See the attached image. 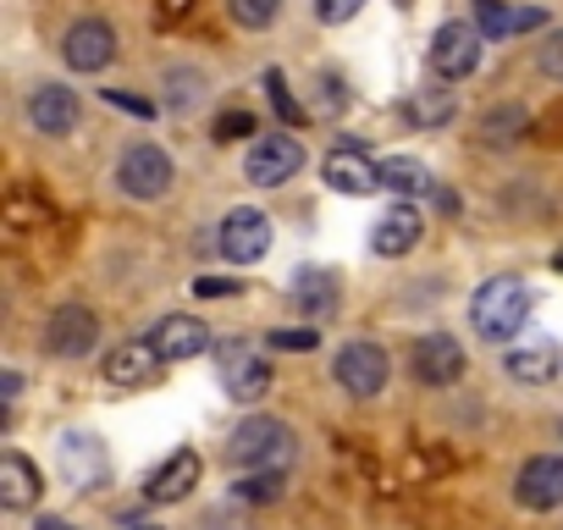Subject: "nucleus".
Masks as SVG:
<instances>
[{
	"label": "nucleus",
	"mask_w": 563,
	"mask_h": 530,
	"mask_svg": "<svg viewBox=\"0 0 563 530\" xmlns=\"http://www.w3.org/2000/svg\"><path fill=\"white\" fill-rule=\"evenodd\" d=\"M299 166H305V150H299L294 139H282V133H265V139H260V144H249V155H243V177H249L254 188H276V183H288Z\"/></svg>",
	"instance_id": "8"
},
{
	"label": "nucleus",
	"mask_w": 563,
	"mask_h": 530,
	"mask_svg": "<svg viewBox=\"0 0 563 530\" xmlns=\"http://www.w3.org/2000/svg\"><path fill=\"white\" fill-rule=\"evenodd\" d=\"M294 305L305 316H332L338 310V277L327 272V265H305V272L294 277Z\"/></svg>",
	"instance_id": "21"
},
{
	"label": "nucleus",
	"mask_w": 563,
	"mask_h": 530,
	"mask_svg": "<svg viewBox=\"0 0 563 530\" xmlns=\"http://www.w3.org/2000/svg\"><path fill=\"white\" fill-rule=\"evenodd\" d=\"M409 371H415V382H426V387H453V382L464 376V349H459V338H448V332L420 338L415 354H409Z\"/></svg>",
	"instance_id": "13"
},
{
	"label": "nucleus",
	"mask_w": 563,
	"mask_h": 530,
	"mask_svg": "<svg viewBox=\"0 0 563 530\" xmlns=\"http://www.w3.org/2000/svg\"><path fill=\"white\" fill-rule=\"evenodd\" d=\"M552 265H558V272H563V249H558V254H552Z\"/></svg>",
	"instance_id": "42"
},
{
	"label": "nucleus",
	"mask_w": 563,
	"mask_h": 530,
	"mask_svg": "<svg viewBox=\"0 0 563 530\" xmlns=\"http://www.w3.org/2000/svg\"><path fill=\"white\" fill-rule=\"evenodd\" d=\"M238 497L243 503H276L282 497V470H260V475L238 481Z\"/></svg>",
	"instance_id": "30"
},
{
	"label": "nucleus",
	"mask_w": 563,
	"mask_h": 530,
	"mask_svg": "<svg viewBox=\"0 0 563 530\" xmlns=\"http://www.w3.org/2000/svg\"><path fill=\"white\" fill-rule=\"evenodd\" d=\"M216 365H221V387H227V398H238V404L265 398V387H271V365H265V354H254V343H243V338L221 343Z\"/></svg>",
	"instance_id": "4"
},
{
	"label": "nucleus",
	"mask_w": 563,
	"mask_h": 530,
	"mask_svg": "<svg viewBox=\"0 0 563 530\" xmlns=\"http://www.w3.org/2000/svg\"><path fill=\"white\" fill-rule=\"evenodd\" d=\"M95 343H100V321L89 305H62L45 321V349L56 360H84V354H95Z\"/></svg>",
	"instance_id": "7"
},
{
	"label": "nucleus",
	"mask_w": 563,
	"mask_h": 530,
	"mask_svg": "<svg viewBox=\"0 0 563 530\" xmlns=\"http://www.w3.org/2000/svg\"><path fill=\"white\" fill-rule=\"evenodd\" d=\"M18 387H23V376H18V371H7V376H0V393H7V404L18 398Z\"/></svg>",
	"instance_id": "40"
},
{
	"label": "nucleus",
	"mask_w": 563,
	"mask_h": 530,
	"mask_svg": "<svg viewBox=\"0 0 563 530\" xmlns=\"http://www.w3.org/2000/svg\"><path fill=\"white\" fill-rule=\"evenodd\" d=\"M519 133H530L525 106H497V111H486V117H481V139H486V144H514Z\"/></svg>",
	"instance_id": "24"
},
{
	"label": "nucleus",
	"mask_w": 563,
	"mask_h": 530,
	"mask_svg": "<svg viewBox=\"0 0 563 530\" xmlns=\"http://www.w3.org/2000/svg\"><path fill=\"white\" fill-rule=\"evenodd\" d=\"M404 117H409L415 128H442V122L453 117V95H448V89H431V95H415V100L404 106Z\"/></svg>",
	"instance_id": "25"
},
{
	"label": "nucleus",
	"mask_w": 563,
	"mask_h": 530,
	"mask_svg": "<svg viewBox=\"0 0 563 530\" xmlns=\"http://www.w3.org/2000/svg\"><path fill=\"white\" fill-rule=\"evenodd\" d=\"M227 12L238 29H271L282 18V0H227Z\"/></svg>",
	"instance_id": "28"
},
{
	"label": "nucleus",
	"mask_w": 563,
	"mask_h": 530,
	"mask_svg": "<svg viewBox=\"0 0 563 530\" xmlns=\"http://www.w3.org/2000/svg\"><path fill=\"white\" fill-rule=\"evenodd\" d=\"M7 221H12L18 232H29V227L51 221V205H45V199H34L29 188H18V194H7Z\"/></svg>",
	"instance_id": "27"
},
{
	"label": "nucleus",
	"mask_w": 563,
	"mask_h": 530,
	"mask_svg": "<svg viewBox=\"0 0 563 530\" xmlns=\"http://www.w3.org/2000/svg\"><path fill=\"white\" fill-rule=\"evenodd\" d=\"M514 497H519V508H530V514L558 508V503H563V459H558V453L525 459L519 475H514Z\"/></svg>",
	"instance_id": "12"
},
{
	"label": "nucleus",
	"mask_w": 563,
	"mask_h": 530,
	"mask_svg": "<svg viewBox=\"0 0 563 530\" xmlns=\"http://www.w3.org/2000/svg\"><path fill=\"white\" fill-rule=\"evenodd\" d=\"M382 188H393V194H404V199H437V183H431V172L420 166V161H387L382 166Z\"/></svg>",
	"instance_id": "23"
},
{
	"label": "nucleus",
	"mask_w": 563,
	"mask_h": 530,
	"mask_svg": "<svg viewBox=\"0 0 563 530\" xmlns=\"http://www.w3.org/2000/svg\"><path fill=\"white\" fill-rule=\"evenodd\" d=\"M503 365H508V376H514V382H552V376H558V365H563V354H558V343H552V338H530V343H514Z\"/></svg>",
	"instance_id": "19"
},
{
	"label": "nucleus",
	"mask_w": 563,
	"mask_h": 530,
	"mask_svg": "<svg viewBox=\"0 0 563 530\" xmlns=\"http://www.w3.org/2000/svg\"><path fill=\"white\" fill-rule=\"evenodd\" d=\"M34 497H40V470L12 448L7 459H0V503L7 508H34Z\"/></svg>",
	"instance_id": "22"
},
{
	"label": "nucleus",
	"mask_w": 563,
	"mask_h": 530,
	"mask_svg": "<svg viewBox=\"0 0 563 530\" xmlns=\"http://www.w3.org/2000/svg\"><path fill=\"white\" fill-rule=\"evenodd\" d=\"M321 177H327V188H338L349 199H365L382 188V166H371V155H360V150H332Z\"/></svg>",
	"instance_id": "15"
},
{
	"label": "nucleus",
	"mask_w": 563,
	"mask_h": 530,
	"mask_svg": "<svg viewBox=\"0 0 563 530\" xmlns=\"http://www.w3.org/2000/svg\"><path fill=\"white\" fill-rule=\"evenodd\" d=\"M470 321H475V332H481L486 343L519 338V327L530 321V288H525L519 277H492V283H481L475 299H470Z\"/></svg>",
	"instance_id": "1"
},
{
	"label": "nucleus",
	"mask_w": 563,
	"mask_h": 530,
	"mask_svg": "<svg viewBox=\"0 0 563 530\" xmlns=\"http://www.w3.org/2000/svg\"><path fill=\"white\" fill-rule=\"evenodd\" d=\"M387 371H393V360L382 343H343L332 360V376L349 398H376L387 387Z\"/></svg>",
	"instance_id": "3"
},
{
	"label": "nucleus",
	"mask_w": 563,
	"mask_h": 530,
	"mask_svg": "<svg viewBox=\"0 0 563 530\" xmlns=\"http://www.w3.org/2000/svg\"><path fill=\"white\" fill-rule=\"evenodd\" d=\"M155 371H161L155 343H122L106 354V382H117V387H144V382H155Z\"/></svg>",
	"instance_id": "20"
},
{
	"label": "nucleus",
	"mask_w": 563,
	"mask_h": 530,
	"mask_svg": "<svg viewBox=\"0 0 563 530\" xmlns=\"http://www.w3.org/2000/svg\"><path fill=\"white\" fill-rule=\"evenodd\" d=\"M265 343H271V349H316V327H299V332H271Z\"/></svg>",
	"instance_id": "36"
},
{
	"label": "nucleus",
	"mask_w": 563,
	"mask_h": 530,
	"mask_svg": "<svg viewBox=\"0 0 563 530\" xmlns=\"http://www.w3.org/2000/svg\"><path fill=\"white\" fill-rule=\"evenodd\" d=\"M56 464H62L67 486H78V492H95V486H106V475H111L106 442L89 437V431H67V437L56 442Z\"/></svg>",
	"instance_id": "6"
},
{
	"label": "nucleus",
	"mask_w": 563,
	"mask_h": 530,
	"mask_svg": "<svg viewBox=\"0 0 563 530\" xmlns=\"http://www.w3.org/2000/svg\"><path fill=\"white\" fill-rule=\"evenodd\" d=\"M150 343H155L161 360H194V354H205L210 332H205L194 316H166V321L150 332Z\"/></svg>",
	"instance_id": "18"
},
{
	"label": "nucleus",
	"mask_w": 563,
	"mask_h": 530,
	"mask_svg": "<svg viewBox=\"0 0 563 530\" xmlns=\"http://www.w3.org/2000/svg\"><path fill=\"white\" fill-rule=\"evenodd\" d=\"M288 459H294V431L276 415H249L227 437V464H238V470H282Z\"/></svg>",
	"instance_id": "2"
},
{
	"label": "nucleus",
	"mask_w": 563,
	"mask_h": 530,
	"mask_svg": "<svg viewBox=\"0 0 563 530\" xmlns=\"http://www.w3.org/2000/svg\"><path fill=\"white\" fill-rule=\"evenodd\" d=\"M360 7H365V0H316V18L338 29V23H349V18H354Z\"/></svg>",
	"instance_id": "35"
},
{
	"label": "nucleus",
	"mask_w": 563,
	"mask_h": 530,
	"mask_svg": "<svg viewBox=\"0 0 563 530\" xmlns=\"http://www.w3.org/2000/svg\"><path fill=\"white\" fill-rule=\"evenodd\" d=\"M415 243H420V216H415L409 205H393V210L376 221V232H371V249H376L382 260H404Z\"/></svg>",
	"instance_id": "17"
},
{
	"label": "nucleus",
	"mask_w": 563,
	"mask_h": 530,
	"mask_svg": "<svg viewBox=\"0 0 563 530\" xmlns=\"http://www.w3.org/2000/svg\"><path fill=\"white\" fill-rule=\"evenodd\" d=\"M216 243H221V254H227L232 265H254V260H265V249H271V221H265L260 210L238 205V210L221 221Z\"/></svg>",
	"instance_id": "11"
},
{
	"label": "nucleus",
	"mask_w": 563,
	"mask_h": 530,
	"mask_svg": "<svg viewBox=\"0 0 563 530\" xmlns=\"http://www.w3.org/2000/svg\"><path fill=\"white\" fill-rule=\"evenodd\" d=\"M161 12H166V18H188L194 0H161Z\"/></svg>",
	"instance_id": "39"
},
{
	"label": "nucleus",
	"mask_w": 563,
	"mask_h": 530,
	"mask_svg": "<svg viewBox=\"0 0 563 530\" xmlns=\"http://www.w3.org/2000/svg\"><path fill=\"white\" fill-rule=\"evenodd\" d=\"M117 183H122V194H133V199H161V194L172 188V161H166V150L133 144V150L122 155V166H117Z\"/></svg>",
	"instance_id": "10"
},
{
	"label": "nucleus",
	"mask_w": 563,
	"mask_h": 530,
	"mask_svg": "<svg viewBox=\"0 0 563 530\" xmlns=\"http://www.w3.org/2000/svg\"><path fill=\"white\" fill-rule=\"evenodd\" d=\"M265 89H271V106H276V117H282V122H294V128H299V122L310 117V106H299V100L288 95V78H282L276 67L265 73Z\"/></svg>",
	"instance_id": "29"
},
{
	"label": "nucleus",
	"mask_w": 563,
	"mask_h": 530,
	"mask_svg": "<svg viewBox=\"0 0 563 530\" xmlns=\"http://www.w3.org/2000/svg\"><path fill=\"white\" fill-rule=\"evenodd\" d=\"M254 128H260V122H254L249 111H221L216 128H210V139H216V144H232V139H249Z\"/></svg>",
	"instance_id": "31"
},
{
	"label": "nucleus",
	"mask_w": 563,
	"mask_h": 530,
	"mask_svg": "<svg viewBox=\"0 0 563 530\" xmlns=\"http://www.w3.org/2000/svg\"><path fill=\"white\" fill-rule=\"evenodd\" d=\"M194 294H199V299H232V294H238V283H227V277H199V283H194Z\"/></svg>",
	"instance_id": "37"
},
{
	"label": "nucleus",
	"mask_w": 563,
	"mask_h": 530,
	"mask_svg": "<svg viewBox=\"0 0 563 530\" xmlns=\"http://www.w3.org/2000/svg\"><path fill=\"white\" fill-rule=\"evenodd\" d=\"M536 73L552 78V84H563V34H547V40L536 45Z\"/></svg>",
	"instance_id": "32"
},
{
	"label": "nucleus",
	"mask_w": 563,
	"mask_h": 530,
	"mask_svg": "<svg viewBox=\"0 0 563 530\" xmlns=\"http://www.w3.org/2000/svg\"><path fill=\"white\" fill-rule=\"evenodd\" d=\"M199 84H205L199 73H166V89H172V106H177V111H188V106L199 100Z\"/></svg>",
	"instance_id": "33"
},
{
	"label": "nucleus",
	"mask_w": 563,
	"mask_h": 530,
	"mask_svg": "<svg viewBox=\"0 0 563 530\" xmlns=\"http://www.w3.org/2000/svg\"><path fill=\"white\" fill-rule=\"evenodd\" d=\"M199 470H205V464H199V453H194V448H177V453L150 475L144 497H150V503H177V497H188V492L199 486Z\"/></svg>",
	"instance_id": "16"
},
{
	"label": "nucleus",
	"mask_w": 563,
	"mask_h": 530,
	"mask_svg": "<svg viewBox=\"0 0 563 530\" xmlns=\"http://www.w3.org/2000/svg\"><path fill=\"white\" fill-rule=\"evenodd\" d=\"M475 29L486 40H508V34H519V12H508L503 0H475Z\"/></svg>",
	"instance_id": "26"
},
{
	"label": "nucleus",
	"mask_w": 563,
	"mask_h": 530,
	"mask_svg": "<svg viewBox=\"0 0 563 530\" xmlns=\"http://www.w3.org/2000/svg\"><path fill=\"white\" fill-rule=\"evenodd\" d=\"M343 100H349V95H343V78H338V73H327V78L316 84V111L338 117V111H343Z\"/></svg>",
	"instance_id": "34"
},
{
	"label": "nucleus",
	"mask_w": 563,
	"mask_h": 530,
	"mask_svg": "<svg viewBox=\"0 0 563 530\" xmlns=\"http://www.w3.org/2000/svg\"><path fill=\"white\" fill-rule=\"evenodd\" d=\"M128 530H161V525H128Z\"/></svg>",
	"instance_id": "43"
},
{
	"label": "nucleus",
	"mask_w": 563,
	"mask_h": 530,
	"mask_svg": "<svg viewBox=\"0 0 563 530\" xmlns=\"http://www.w3.org/2000/svg\"><path fill=\"white\" fill-rule=\"evenodd\" d=\"M62 56H67L73 73H106V67L117 62V34H111V23H100V18L73 23L67 40H62Z\"/></svg>",
	"instance_id": "9"
},
{
	"label": "nucleus",
	"mask_w": 563,
	"mask_h": 530,
	"mask_svg": "<svg viewBox=\"0 0 563 530\" xmlns=\"http://www.w3.org/2000/svg\"><path fill=\"white\" fill-rule=\"evenodd\" d=\"M29 122L45 133V139H67L78 128V95L67 84H40L29 95Z\"/></svg>",
	"instance_id": "14"
},
{
	"label": "nucleus",
	"mask_w": 563,
	"mask_h": 530,
	"mask_svg": "<svg viewBox=\"0 0 563 530\" xmlns=\"http://www.w3.org/2000/svg\"><path fill=\"white\" fill-rule=\"evenodd\" d=\"M106 100H111V106H122V111H133V117H150V111H155L150 100H133V95H117V89H106Z\"/></svg>",
	"instance_id": "38"
},
{
	"label": "nucleus",
	"mask_w": 563,
	"mask_h": 530,
	"mask_svg": "<svg viewBox=\"0 0 563 530\" xmlns=\"http://www.w3.org/2000/svg\"><path fill=\"white\" fill-rule=\"evenodd\" d=\"M481 29L475 23H442L437 34H431V67L448 78V84H459V78H470L475 67H481Z\"/></svg>",
	"instance_id": "5"
},
{
	"label": "nucleus",
	"mask_w": 563,
	"mask_h": 530,
	"mask_svg": "<svg viewBox=\"0 0 563 530\" xmlns=\"http://www.w3.org/2000/svg\"><path fill=\"white\" fill-rule=\"evenodd\" d=\"M34 530H78V525H67V519H56V514H45V519H40Z\"/></svg>",
	"instance_id": "41"
},
{
	"label": "nucleus",
	"mask_w": 563,
	"mask_h": 530,
	"mask_svg": "<svg viewBox=\"0 0 563 530\" xmlns=\"http://www.w3.org/2000/svg\"><path fill=\"white\" fill-rule=\"evenodd\" d=\"M398 7H409V0H398Z\"/></svg>",
	"instance_id": "44"
}]
</instances>
